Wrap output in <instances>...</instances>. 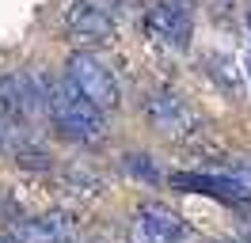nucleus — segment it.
I'll return each instance as SVG.
<instances>
[{
	"mask_svg": "<svg viewBox=\"0 0 251 243\" xmlns=\"http://www.w3.org/2000/svg\"><path fill=\"white\" fill-rule=\"evenodd\" d=\"M46 95H50V118H53V125H57L69 141H76V145H99V141L107 137L103 110H99L73 80H53V84H46Z\"/></svg>",
	"mask_w": 251,
	"mask_h": 243,
	"instance_id": "nucleus-1",
	"label": "nucleus"
},
{
	"mask_svg": "<svg viewBox=\"0 0 251 243\" xmlns=\"http://www.w3.org/2000/svg\"><path fill=\"white\" fill-rule=\"evenodd\" d=\"M65 80H73V84H76L99 110H110V106H118V99H122L114 73H110L103 61H95L92 53H80V49H76L73 57L65 61Z\"/></svg>",
	"mask_w": 251,
	"mask_h": 243,
	"instance_id": "nucleus-2",
	"label": "nucleus"
},
{
	"mask_svg": "<svg viewBox=\"0 0 251 243\" xmlns=\"http://www.w3.org/2000/svg\"><path fill=\"white\" fill-rule=\"evenodd\" d=\"M76 217L65 209L38 213V217H23L0 232V243H73L76 240Z\"/></svg>",
	"mask_w": 251,
	"mask_h": 243,
	"instance_id": "nucleus-3",
	"label": "nucleus"
},
{
	"mask_svg": "<svg viewBox=\"0 0 251 243\" xmlns=\"http://www.w3.org/2000/svg\"><path fill=\"white\" fill-rule=\"evenodd\" d=\"M145 114L152 122V129L172 141H183L198 129V114L190 110V103L183 95H175L172 88H156L149 99H145Z\"/></svg>",
	"mask_w": 251,
	"mask_h": 243,
	"instance_id": "nucleus-4",
	"label": "nucleus"
},
{
	"mask_svg": "<svg viewBox=\"0 0 251 243\" xmlns=\"http://www.w3.org/2000/svg\"><path fill=\"white\" fill-rule=\"evenodd\" d=\"M133 243H194V228L168 205L149 201L133 217Z\"/></svg>",
	"mask_w": 251,
	"mask_h": 243,
	"instance_id": "nucleus-5",
	"label": "nucleus"
},
{
	"mask_svg": "<svg viewBox=\"0 0 251 243\" xmlns=\"http://www.w3.org/2000/svg\"><path fill=\"white\" fill-rule=\"evenodd\" d=\"M65 34L76 46H103L114 34V19L95 0H73L65 8Z\"/></svg>",
	"mask_w": 251,
	"mask_h": 243,
	"instance_id": "nucleus-6",
	"label": "nucleus"
},
{
	"mask_svg": "<svg viewBox=\"0 0 251 243\" xmlns=\"http://www.w3.org/2000/svg\"><path fill=\"white\" fill-rule=\"evenodd\" d=\"M149 30L152 38L168 46V49H187L190 46V34H194V19H190L187 4L183 0H160L149 8Z\"/></svg>",
	"mask_w": 251,
	"mask_h": 243,
	"instance_id": "nucleus-7",
	"label": "nucleus"
},
{
	"mask_svg": "<svg viewBox=\"0 0 251 243\" xmlns=\"http://www.w3.org/2000/svg\"><path fill=\"white\" fill-rule=\"evenodd\" d=\"M168 182L175 190H202V194H213L221 201H236V205L251 201V190L236 175H187V171H175Z\"/></svg>",
	"mask_w": 251,
	"mask_h": 243,
	"instance_id": "nucleus-8",
	"label": "nucleus"
},
{
	"mask_svg": "<svg viewBox=\"0 0 251 243\" xmlns=\"http://www.w3.org/2000/svg\"><path fill=\"white\" fill-rule=\"evenodd\" d=\"M202 69L213 76V84H217L225 95H236V99L244 95V76H248V73H240L236 61L228 57V53H217V49L202 53Z\"/></svg>",
	"mask_w": 251,
	"mask_h": 243,
	"instance_id": "nucleus-9",
	"label": "nucleus"
},
{
	"mask_svg": "<svg viewBox=\"0 0 251 243\" xmlns=\"http://www.w3.org/2000/svg\"><path fill=\"white\" fill-rule=\"evenodd\" d=\"M65 190H69V194L88 197V194L99 190V175H92L88 167H69V171H65Z\"/></svg>",
	"mask_w": 251,
	"mask_h": 243,
	"instance_id": "nucleus-10",
	"label": "nucleus"
},
{
	"mask_svg": "<svg viewBox=\"0 0 251 243\" xmlns=\"http://www.w3.org/2000/svg\"><path fill=\"white\" fill-rule=\"evenodd\" d=\"M126 171H129L133 179H145L149 186H156V182H160L156 164H152L149 156H137V152H129V156H126Z\"/></svg>",
	"mask_w": 251,
	"mask_h": 243,
	"instance_id": "nucleus-11",
	"label": "nucleus"
},
{
	"mask_svg": "<svg viewBox=\"0 0 251 243\" xmlns=\"http://www.w3.org/2000/svg\"><path fill=\"white\" fill-rule=\"evenodd\" d=\"M236 232H240V240H244V243H251V213L240 217V228H236Z\"/></svg>",
	"mask_w": 251,
	"mask_h": 243,
	"instance_id": "nucleus-12",
	"label": "nucleus"
},
{
	"mask_svg": "<svg viewBox=\"0 0 251 243\" xmlns=\"http://www.w3.org/2000/svg\"><path fill=\"white\" fill-rule=\"evenodd\" d=\"M4 125H8V122L0 118V148H8V129H4Z\"/></svg>",
	"mask_w": 251,
	"mask_h": 243,
	"instance_id": "nucleus-13",
	"label": "nucleus"
},
{
	"mask_svg": "<svg viewBox=\"0 0 251 243\" xmlns=\"http://www.w3.org/2000/svg\"><path fill=\"white\" fill-rule=\"evenodd\" d=\"M244 73H248V80H251V46H248V53H244Z\"/></svg>",
	"mask_w": 251,
	"mask_h": 243,
	"instance_id": "nucleus-14",
	"label": "nucleus"
},
{
	"mask_svg": "<svg viewBox=\"0 0 251 243\" xmlns=\"http://www.w3.org/2000/svg\"><path fill=\"white\" fill-rule=\"evenodd\" d=\"M92 243H114V240H92Z\"/></svg>",
	"mask_w": 251,
	"mask_h": 243,
	"instance_id": "nucleus-15",
	"label": "nucleus"
}]
</instances>
